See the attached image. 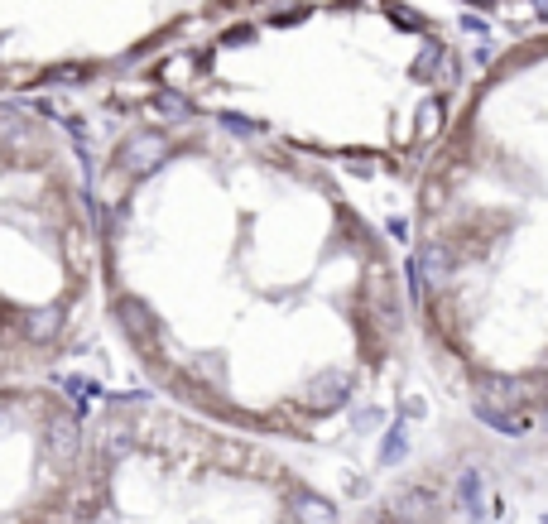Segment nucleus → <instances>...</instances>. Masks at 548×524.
I'll use <instances>...</instances> for the list:
<instances>
[{
    "mask_svg": "<svg viewBox=\"0 0 548 524\" xmlns=\"http://www.w3.org/2000/svg\"><path fill=\"white\" fill-rule=\"evenodd\" d=\"M347 395H351V376H347V370H322V376L308 380L303 404H308L313 414H332V409L347 404Z\"/></svg>",
    "mask_w": 548,
    "mask_h": 524,
    "instance_id": "nucleus-2",
    "label": "nucleus"
},
{
    "mask_svg": "<svg viewBox=\"0 0 548 524\" xmlns=\"http://www.w3.org/2000/svg\"><path fill=\"white\" fill-rule=\"evenodd\" d=\"M168 155V140L159 130H140V135H130V140L121 145V168L126 174H149L154 164H164Z\"/></svg>",
    "mask_w": 548,
    "mask_h": 524,
    "instance_id": "nucleus-4",
    "label": "nucleus"
},
{
    "mask_svg": "<svg viewBox=\"0 0 548 524\" xmlns=\"http://www.w3.org/2000/svg\"><path fill=\"white\" fill-rule=\"evenodd\" d=\"M438 126H442V106L428 96L423 106H419V135H438Z\"/></svg>",
    "mask_w": 548,
    "mask_h": 524,
    "instance_id": "nucleus-11",
    "label": "nucleus"
},
{
    "mask_svg": "<svg viewBox=\"0 0 548 524\" xmlns=\"http://www.w3.org/2000/svg\"><path fill=\"white\" fill-rule=\"evenodd\" d=\"M221 126H231V130H241V135H246V130H255V126L246 121V116H221Z\"/></svg>",
    "mask_w": 548,
    "mask_h": 524,
    "instance_id": "nucleus-12",
    "label": "nucleus"
},
{
    "mask_svg": "<svg viewBox=\"0 0 548 524\" xmlns=\"http://www.w3.org/2000/svg\"><path fill=\"white\" fill-rule=\"evenodd\" d=\"M404 458H409V428H404V424H390L385 443H381V467H395V462H404Z\"/></svg>",
    "mask_w": 548,
    "mask_h": 524,
    "instance_id": "nucleus-9",
    "label": "nucleus"
},
{
    "mask_svg": "<svg viewBox=\"0 0 548 524\" xmlns=\"http://www.w3.org/2000/svg\"><path fill=\"white\" fill-rule=\"evenodd\" d=\"M457 496H462V510H467L472 519L482 515V505H486V486H482V471H462V477H457Z\"/></svg>",
    "mask_w": 548,
    "mask_h": 524,
    "instance_id": "nucleus-8",
    "label": "nucleus"
},
{
    "mask_svg": "<svg viewBox=\"0 0 548 524\" xmlns=\"http://www.w3.org/2000/svg\"><path fill=\"white\" fill-rule=\"evenodd\" d=\"M476 399L495 404V409H510V414H520L524 404H539L534 385L524 376H501V370H482V376H476Z\"/></svg>",
    "mask_w": 548,
    "mask_h": 524,
    "instance_id": "nucleus-1",
    "label": "nucleus"
},
{
    "mask_svg": "<svg viewBox=\"0 0 548 524\" xmlns=\"http://www.w3.org/2000/svg\"><path fill=\"white\" fill-rule=\"evenodd\" d=\"M390 519L395 524H438V496L423 486H404L390 496Z\"/></svg>",
    "mask_w": 548,
    "mask_h": 524,
    "instance_id": "nucleus-3",
    "label": "nucleus"
},
{
    "mask_svg": "<svg viewBox=\"0 0 548 524\" xmlns=\"http://www.w3.org/2000/svg\"><path fill=\"white\" fill-rule=\"evenodd\" d=\"M154 111L168 116V121H183L193 106H188V96H178V92H159V96H154Z\"/></svg>",
    "mask_w": 548,
    "mask_h": 524,
    "instance_id": "nucleus-10",
    "label": "nucleus"
},
{
    "mask_svg": "<svg viewBox=\"0 0 548 524\" xmlns=\"http://www.w3.org/2000/svg\"><path fill=\"white\" fill-rule=\"evenodd\" d=\"M539 15H543V20H548V0H539Z\"/></svg>",
    "mask_w": 548,
    "mask_h": 524,
    "instance_id": "nucleus-13",
    "label": "nucleus"
},
{
    "mask_svg": "<svg viewBox=\"0 0 548 524\" xmlns=\"http://www.w3.org/2000/svg\"><path fill=\"white\" fill-rule=\"evenodd\" d=\"M472 414L482 418L486 428L505 433V438H520V433L529 428V414H510V409H495V404H482V399H476V409H472Z\"/></svg>",
    "mask_w": 548,
    "mask_h": 524,
    "instance_id": "nucleus-7",
    "label": "nucleus"
},
{
    "mask_svg": "<svg viewBox=\"0 0 548 524\" xmlns=\"http://www.w3.org/2000/svg\"><path fill=\"white\" fill-rule=\"evenodd\" d=\"M294 524H337V505L318 491H299L294 496Z\"/></svg>",
    "mask_w": 548,
    "mask_h": 524,
    "instance_id": "nucleus-6",
    "label": "nucleus"
},
{
    "mask_svg": "<svg viewBox=\"0 0 548 524\" xmlns=\"http://www.w3.org/2000/svg\"><path fill=\"white\" fill-rule=\"evenodd\" d=\"M476 5H495V0H476Z\"/></svg>",
    "mask_w": 548,
    "mask_h": 524,
    "instance_id": "nucleus-14",
    "label": "nucleus"
},
{
    "mask_svg": "<svg viewBox=\"0 0 548 524\" xmlns=\"http://www.w3.org/2000/svg\"><path fill=\"white\" fill-rule=\"evenodd\" d=\"M414 265H419L423 289H428V284H448V279H452L457 256H452V246H448V241H428V246L419 250V256H414Z\"/></svg>",
    "mask_w": 548,
    "mask_h": 524,
    "instance_id": "nucleus-5",
    "label": "nucleus"
},
{
    "mask_svg": "<svg viewBox=\"0 0 548 524\" xmlns=\"http://www.w3.org/2000/svg\"><path fill=\"white\" fill-rule=\"evenodd\" d=\"M543 428H548V409H543Z\"/></svg>",
    "mask_w": 548,
    "mask_h": 524,
    "instance_id": "nucleus-15",
    "label": "nucleus"
}]
</instances>
